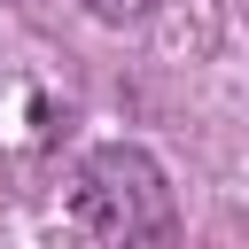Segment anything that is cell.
I'll use <instances>...</instances> for the list:
<instances>
[{"label":"cell","instance_id":"cell-1","mask_svg":"<svg viewBox=\"0 0 249 249\" xmlns=\"http://www.w3.org/2000/svg\"><path fill=\"white\" fill-rule=\"evenodd\" d=\"M70 226L93 233V241H156L171 226V187L156 171L148 148H93L78 171H70Z\"/></svg>","mask_w":249,"mask_h":249},{"label":"cell","instance_id":"cell-2","mask_svg":"<svg viewBox=\"0 0 249 249\" xmlns=\"http://www.w3.org/2000/svg\"><path fill=\"white\" fill-rule=\"evenodd\" d=\"M70 132V86L47 62H0V156H47Z\"/></svg>","mask_w":249,"mask_h":249},{"label":"cell","instance_id":"cell-3","mask_svg":"<svg viewBox=\"0 0 249 249\" xmlns=\"http://www.w3.org/2000/svg\"><path fill=\"white\" fill-rule=\"evenodd\" d=\"M86 8H93L101 23H132V16H148L156 0H86Z\"/></svg>","mask_w":249,"mask_h":249}]
</instances>
